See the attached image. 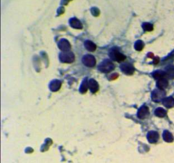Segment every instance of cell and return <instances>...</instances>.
Masks as SVG:
<instances>
[{
    "mask_svg": "<svg viewBox=\"0 0 174 163\" xmlns=\"http://www.w3.org/2000/svg\"><path fill=\"white\" fill-rule=\"evenodd\" d=\"M120 68H121V71H122L123 73H125V74L132 75L134 73L135 69L134 67H133V66L129 64V63H122V64L121 65Z\"/></svg>",
    "mask_w": 174,
    "mask_h": 163,
    "instance_id": "cell-6",
    "label": "cell"
},
{
    "mask_svg": "<svg viewBox=\"0 0 174 163\" xmlns=\"http://www.w3.org/2000/svg\"><path fill=\"white\" fill-rule=\"evenodd\" d=\"M84 46L87 50H89V51H94L96 50V45L94 43L91 42V41H86L85 43H84Z\"/></svg>",
    "mask_w": 174,
    "mask_h": 163,
    "instance_id": "cell-18",
    "label": "cell"
},
{
    "mask_svg": "<svg viewBox=\"0 0 174 163\" xmlns=\"http://www.w3.org/2000/svg\"><path fill=\"white\" fill-rule=\"evenodd\" d=\"M166 75L168 78H171V79H173L174 78V66H168L166 69Z\"/></svg>",
    "mask_w": 174,
    "mask_h": 163,
    "instance_id": "cell-16",
    "label": "cell"
},
{
    "mask_svg": "<svg viewBox=\"0 0 174 163\" xmlns=\"http://www.w3.org/2000/svg\"><path fill=\"white\" fill-rule=\"evenodd\" d=\"M82 63L88 67H93L96 64V60L93 55L87 54L82 58Z\"/></svg>",
    "mask_w": 174,
    "mask_h": 163,
    "instance_id": "cell-5",
    "label": "cell"
},
{
    "mask_svg": "<svg viewBox=\"0 0 174 163\" xmlns=\"http://www.w3.org/2000/svg\"><path fill=\"white\" fill-rule=\"evenodd\" d=\"M70 24H71V26H72V27H73V28H77V29L82 28V23L79 22L77 19H76V18L71 19V21H70Z\"/></svg>",
    "mask_w": 174,
    "mask_h": 163,
    "instance_id": "cell-14",
    "label": "cell"
},
{
    "mask_svg": "<svg viewBox=\"0 0 174 163\" xmlns=\"http://www.w3.org/2000/svg\"><path fill=\"white\" fill-rule=\"evenodd\" d=\"M149 114V109L148 107L144 105V106L140 107V109L138 111V117L140 119H144Z\"/></svg>",
    "mask_w": 174,
    "mask_h": 163,
    "instance_id": "cell-11",
    "label": "cell"
},
{
    "mask_svg": "<svg viewBox=\"0 0 174 163\" xmlns=\"http://www.w3.org/2000/svg\"><path fill=\"white\" fill-rule=\"evenodd\" d=\"M135 50H138V51H141V50L144 49V43H143L142 41H140V40H139V41H137L136 43H135Z\"/></svg>",
    "mask_w": 174,
    "mask_h": 163,
    "instance_id": "cell-21",
    "label": "cell"
},
{
    "mask_svg": "<svg viewBox=\"0 0 174 163\" xmlns=\"http://www.w3.org/2000/svg\"><path fill=\"white\" fill-rule=\"evenodd\" d=\"M162 103L167 108H172L174 107V99L172 97H167L163 99Z\"/></svg>",
    "mask_w": 174,
    "mask_h": 163,
    "instance_id": "cell-12",
    "label": "cell"
},
{
    "mask_svg": "<svg viewBox=\"0 0 174 163\" xmlns=\"http://www.w3.org/2000/svg\"><path fill=\"white\" fill-rule=\"evenodd\" d=\"M143 28L146 32H149V31H152L153 30V26L151 24H149V23H144L143 25Z\"/></svg>",
    "mask_w": 174,
    "mask_h": 163,
    "instance_id": "cell-22",
    "label": "cell"
},
{
    "mask_svg": "<svg viewBox=\"0 0 174 163\" xmlns=\"http://www.w3.org/2000/svg\"><path fill=\"white\" fill-rule=\"evenodd\" d=\"M167 86H168V82L167 79H161L157 82V88L161 90H164L165 89H167Z\"/></svg>",
    "mask_w": 174,
    "mask_h": 163,
    "instance_id": "cell-15",
    "label": "cell"
},
{
    "mask_svg": "<svg viewBox=\"0 0 174 163\" xmlns=\"http://www.w3.org/2000/svg\"><path fill=\"white\" fill-rule=\"evenodd\" d=\"M110 56L111 58V60H115V61H117V62H122L124 61L125 59H126V56L124 54H122L121 53H120L118 50H113L110 54Z\"/></svg>",
    "mask_w": 174,
    "mask_h": 163,
    "instance_id": "cell-4",
    "label": "cell"
},
{
    "mask_svg": "<svg viewBox=\"0 0 174 163\" xmlns=\"http://www.w3.org/2000/svg\"><path fill=\"white\" fill-rule=\"evenodd\" d=\"M163 139L166 142H168V143L172 142L173 141V137H172V134L170 132L165 131L163 133Z\"/></svg>",
    "mask_w": 174,
    "mask_h": 163,
    "instance_id": "cell-19",
    "label": "cell"
},
{
    "mask_svg": "<svg viewBox=\"0 0 174 163\" xmlns=\"http://www.w3.org/2000/svg\"><path fill=\"white\" fill-rule=\"evenodd\" d=\"M155 115L158 117H164L167 115V111L164 110L163 108H157L156 110H155Z\"/></svg>",
    "mask_w": 174,
    "mask_h": 163,
    "instance_id": "cell-20",
    "label": "cell"
},
{
    "mask_svg": "<svg viewBox=\"0 0 174 163\" xmlns=\"http://www.w3.org/2000/svg\"><path fill=\"white\" fill-rule=\"evenodd\" d=\"M89 89V80L85 78L83 82H82V85L80 87V93H85L87 92V90Z\"/></svg>",
    "mask_w": 174,
    "mask_h": 163,
    "instance_id": "cell-17",
    "label": "cell"
},
{
    "mask_svg": "<svg viewBox=\"0 0 174 163\" xmlns=\"http://www.w3.org/2000/svg\"><path fill=\"white\" fill-rule=\"evenodd\" d=\"M166 77H167V75H166V72H165V71H156L153 73V78H155V79H156V80H158V81H159V80H161V79H164Z\"/></svg>",
    "mask_w": 174,
    "mask_h": 163,
    "instance_id": "cell-13",
    "label": "cell"
},
{
    "mask_svg": "<svg viewBox=\"0 0 174 163\" xmlns=\"http://www.w3.org/2000/svg\"><path fill=\"white\" fill-rule=\"evenodd\" d=\"M89 89L92 93H96L99 90V84L94 79H90L89 80Z\"/></svg>",
    "mask_w": 174,
    "mask_h": 163,
    "instance_id": "cell-9",
    "label": "cell"
},
{
    "mask_svg": "<svg viewBox=\"0 0 174 163\" xmlns=\"http://www.w3.org/2000/svg\"><path fill=\"white\" fill-rule=\"evenodd\" d=\"M165 95H166V93L164 90H161V89H157L156 90H154L151 93V97H152V99L156 102V103H160V102H162L163 99H165Z\"/></svg>",
    "mask_w": 174,
    "mask_h": 163,
    "instance_id": "cell-2",
    "label": "cell"
},
{
    "mask_svg": "<svg viewBox=\"0 0 174 163\" xmlns=\"http://www.w3.org/2000/svg\"><path fill=\"white\" fill-rule=\"evenodd\" d=\"M99 70L104 73H109L114 70V64L109 60H105L99 66Z\"/></svg>",
    "mask_w": 174,
    "mask_h": 163,
    "instance_id": "cell-1",
    "label": "cell"
},
{
    "mask_svg": "<svg viewBox=\"0 0 174 163\" xmlns=\"http://www.w3.org/2000/svg\"><path fill=\"white\" fill-rule=\"evenodd\" d=\"M61 87V82L60 80H53L50 82L49 89L53 92H56Z\"/></svg>",
    "mask_w": 174,
    "mask_h": 163,
    "instance_id": "cell-10",
    "label": "cell"
},
{
    "mask_svg": "<svg viewBox=\"0 0 174 163\" xmlns=\"http://www.w3.org/2000/svg\"><path fill=\"white\" fill-rule=\"evenodd\" d=\"M58 46L60 48V50H61L63 52L65 51H69L71 49V44L68 42L66 39H61V41L58 43Z\"/></svg>",
    "mask_w": 174,
    "mask_h": 163,
    "instance_id": "cell-7",
    "label": "cell"
},
{
    "mask_svg": "<svg viewBox=\"0 0 174 163\" xmlns=\"http://www.w3.org/2000/svg\"><path fill=\"white\" fill-rule=\"evenodd\" d=\"M147 139H148V141H149V143H151V144L156 143V142L158 141V139H159V134H158V133L155 131L149 132V133L147 134Z\"/></svg>",
    "mask_w": 174,
    "mask_h": 163,
    "instance_id": "cell-8",
    "label": "cell"
},
{
    "mask_svg": "<svg viewBox=\"0 0 174 163\" xmlns=\"http://www.w3.org/2000/svg\"><path fill=\"white\" fill-rule=\"evenodd\" d=\"M60 60L63 63H72L75 60V55L72 52L70 51H65L60 54Z\"/></svg>",
    "mask_w": 174,
    "mask_h": 163,
    "instance_id": "cell-3",
    "label": "cell"
}]
</instances>
